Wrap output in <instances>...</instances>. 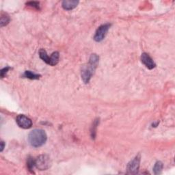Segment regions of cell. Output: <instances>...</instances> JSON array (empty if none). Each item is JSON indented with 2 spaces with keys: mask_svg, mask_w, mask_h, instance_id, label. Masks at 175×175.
Instances as JSON below:
<instances>
[{
  "mask_svg": "<svg viewBox=\"0 0 175 175\" xmlns=\"http://www.w3.org/2000/svg\"><path fill=\"white\" fill-rule=\"evenodd\" d=\"M27 6H30V7L34 8L37 10H40V3L38 1H29L26 3Z\"/></svg>",
  "mask_w": 175,
  "mask_h": 175,
  "instance_id": "cell-16",
  "label": "cell"
},
{
  "mask_svg": "<svg viewBox=\"0 0 175 175\" xmlns=\"http://www.w3.org/2000/svg\"><path fill=\"white\" fill-rule=\"evenodd\" d=\"M141 61L149 70H152V69L155 68L156 64L154 62L153 60L147 53H143L142 55H141Z\"/></svg>",
  "mask_w": 175,
  "mask_h": 175,
  "instance_id": "cell-7",
  "label": "cell"
},
{
  "mask_svg": "<svg viewBox=\"0 0 175 175\" xmlns=\"http://www.w3.org/2000/svg\"><path fill=\"white\" fill-rule=\"evenodd\" d=\"M23 76L30 79H39L40 77V75L39 74H35L30 71H26L24 73Z\"/></svg>",
  "mask_w": 175,
  "mask_h": 175,
  "instance_id": "cell-10",
  "label": "cell"
},
{
  "mask_svg": "<svg viewBox=\"0 0 175 175\" xmlns=\"http://www.w3.org/2000/svg\"><path fill=\"white\" fill-rule=\"evenodd\" d=\"M51 160L46 155H42L35 159V167L40 170H47L51 166Z\"/></svg>",
  "mask_w": 175,
  "mask_h": 175,
  "instance_id": "cell-3",
  "label": "cell"
},
{
  "mask_svg": "<svg viewBox=\"0 0 175 175\" xmlns=\"http://www.w3.org/2000/svg\"><path fill=\"white\" fill-rule=\"evenodd\" d=\"M98 122H99V120L98 119H96L94 122L93 127H92V129H91V136L93 139L95 138L96 136V129L97 127V125H98Z\"/></svg>",
  "mask_w": 175,
  "mask_h": 175,
  "instance_id": "cell-14",
  "label": "cell"
},
{
  "mask_svg": "<svg viewBox=\"0 0 175 175\" xmlns=\"http://www.w3.org/2000/svg\"><path fill=\"white\" fill-rule=\"evenodd\" d=\"M16 122L19 127L27 129H30L32 126V121L30 118L27 117L26 116L20 114L16 118Z\"/></svg>",
  "mask_w": 175,
  "mask_h": 175,
  "instance_id": "cell-6",
  "label": "cell"
},
{
  "mask_svg": "<svg viewBox=\"0 0 175 175\" xmlns=\"http://www.w3.org/2000/svg\"><path fill=\"white\" fill-rule=\"evenodd\" d=\"M141 160L140 154H138V155L135 157V158L130 161L127 164V174H136L138 173L139 168H140Z\"/></svg>",
  "mask_w": 175,
  "mask_h": 175,
  "instance_id": "cell-4",
  "label": "cell"
},
{
  "mask_svg": "<svg viewBox=\"0 0 175 175\" xmlns=\"http://www.w3.org/2000/svg\"><path fill=\"white\" fill-rule=\"evenodd\" d=\"M59 53H58V51H55V52H53L52 54L51 55L50 57H49V64L51 65V66H55V65L57 64L58 63V62H59Z\"/></svg>",
  "mask_w": 175,
  "mask_h": 175,
  "instance_id": "cell-9",
  "label": "cell"
},
{
  "mask_svg": "<svg viewBox=\"0 0 175 175\" xmlns=\"http://www.w3.org/2000/svg\"><path fill=\"white\" fill-rule=\"evenodd\" d=\"M9 69H10V67H5V68L1 69V78H4V77H5L6 73H7L8 72Z\"/></svg>",
  "mask_w": 175,
  "mask_h": 175,
  "instance_id": "cell-17",
  "label": "cell"
},
{
  "mask_svg": "<svg viewBox=\"0 0 175 175\" xmlns=\"http://www.w3.org/2000/svg\"><path fill=\"white\" fill-rule=\"evenodd\" d=\"M47 139V136L44 130L40 129H34L29 134L28 141L33 147L38 148L44 144Z\"/></svg>",
  "mask_w": 175,
  "mask_h": 175,
  "instance_id": "cell-2",
  "label": "cell"
},
{
  "mask_svg": "<svg viewBox=\"0 0 175 175\" xmlns=\"http://www.w3.org/2000/svg\"><path fill=\"white\" fill-rule=\"evenodd\" d=\"M39 56L40 58H41V59L43 60V61L47 63V64H49V57L47 55V53L46 51L44 50V49H41L39 51Z\"/></svg>",
  "mask_w": 175,
  "mask_h": 175,
  "instance_id": "cell-11",
  "label": "cell"
},
{
  "mask_svg": "<svg viewBox=\"0 0 175 175\" xmlns=\"http://www.w3.org/2000/svg\"><path fill=\"white\" fill-rule=\"evenodd\" d=\"M111 24L105 23L98 27V28L96 30L95 32V35L94 36V40L96 42H101L105 39L109 29L110 28Z\"/></svg>",
  "mask_w": 175,
  "mask_h": 175,
  "instance_id": "cell-5",
  "label": "cell"
},
{
  "mask_svg": "<svg viewBox=\"0 0 175 175\" xmlns=\"http://www.w3.org/2000/svg\"><path fill=\"white\" fill-rule=\"evenodd\" d=\"M10 22V17L7 15H2L1 17V20H0V23H1V27H4L8 24Z\"/></svg>",
  "mask_w": 175,
  "mask_h": 175,
  "instance_id": "cell-15",
  "label": "cell"
},
{
  "mask_svg": "<svg viewBox=\"0 0 175 175\" xmlns=\"http://www.w3.org/2000/svg\"><path fill=\"white\" fill-rule=\"evenodd\" d=\"M79 4V1H75V0H65L62 2V6L64 10H71L76 8Z\"/></svg>",
  "mask_w": 175,
  "mask_h": 175,
  "instance_id": "cell-8",
  "label": "cell"
},
{
  "mask_svg": "<svg viewBox=\"0 0 175 175\" xmlns=\"http://www.w3.org/2000/svg\"><path fill=\"white\" fill-rule=\"evenodd\" d=\"M163 169V163L161 161H157L153 168V172L155 174H161Z\"/></svg>",
  "mask_w": 175,
  "mask_h": 175,
  "instance_id": "cell-12",
  "label": "cell"
},
{
  "mask_svg": "<svg viewBox=\"0 0 175 175\" xmlns=\"http://www.w3.org/2000/svg\"><path fill=\"white\" fill-rule=\"evenodd\" d=\"M99 62V57L94 53L90 57L88 64L87 66H84L82 71V78L85 84L89 83L90 80L92 78V76L94 74V72L96 70Z\"/></svg>",
  "mask_w": 175,
  "mask_h": 175,
  "instance_id": "cell-1",
  "label": "cell"
},
{
  "mask_svg": "<svg viewBox=\"0 0 175 175\" xmlns=\"http://www.w3.org/2000/svg\"><path fill=\"white\" fill-rule=\"evenodd\" d=\"M27 166H28L29 170L33 172L32 170L35 167V159L32 158H29L28 159V161H27Z\"/></svg>",
  "mask_w": 175,
  "mask_h": 175,
  "instance_id": "cell-13",
  "label": "cell"
},
{
  "mask_svg": "<svg viewBox=\"0 0 175 175\" xmlns=\"http://www.w3.org/2000/svg\"><path fill=\"white\" fill-rule=\"evenodd\" d=\"M4 147H5V143H4L3 141L1 142V149H0V151H3V150L4 149Z\"/></svg>",
  "mask_w": 175,
  "mask_h": 175,
  "instance_id": "cell-18",
  "label": "cell"
}]
</instances>
